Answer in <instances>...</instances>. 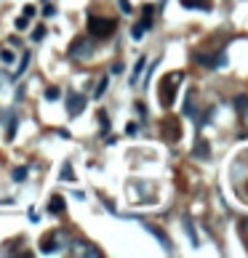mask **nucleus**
Instances as JSON below:
<instances>
[{
    "instance_id": "393cba45",
    "label": "nucleus",
    "mask_w": 248,
    "mask_h": 258,
    "mask_svg": "<svg viewBox=\"0 0 248 258\" xmlns=\"http://www.w3.org/2000/svg\"><path fill=\"white\" fill-rule=\"evenodd\" d=\"M43 37H45V27H37L35 32H32V40H37V43H40Z\"/></svg>"
},
{
    "instance_id": "7c9ffc66",
    "label": "nucleus",
    "mask_w": 248,
    "mask_h": 258,
    "mask_svg": "<svg viewBox=\"0 0 248 258\" xmlns=\"http://www.w3.org/2000/svg\"><path fill=\"white\" fill-rule=\"evenodd\" d=\"M120 11H123V13H131V5H128V0H120Z\"/></svg>"
},
{
    "instance_id": "c756f323",
    "label": "nucleus",
    "mask_w": 248,
    "mask_h": 258,
    "mask_svg": "<svg viewBox=\"0 0 248 258\" xmlns=\"http://www.w3.org/2000/svg\"><path fill=\"white\" fill-rule=\"evenodd\" d=\"M112 72H115V75L123 72V61H115V64H112Z\"/></svg>"
},
{
    "instance_id": "7ed1b4c3",
    "label": "nucleus",
    "mask_w": 248,
    "mask_h": 258,
    "mask_svg": "<svg viewBox=\"0 0 248 258\" xmlns=\"http://www.w3.org/2000/svg\"><path fill=\"white\" fill-rule=\"evenodd\" d=\"M192 61L195 64H200V67H208V69H219V67H224L227 64V56L224 53H192Z\"/></svg>"
},
{
    "instance_id": "0eeeda50",
    "label": "nucleus",
    "mask_w": 248,
    "mask_h": 258,
    "mask_svg": "<svg viewBox=\"0 0 248 258\" xmlns=\"http://www.w3.org/2000/svg\"><path fill=\"white\" fill-rule=\"evenodd\" d=\"M83 109H86V96H83V93H69L67 96V115L77 117Z\"/></svg>"
},
{
    "instance_id": "412c9836",
    "label": "nucleus",
    "mask_w": 248,
    "mask_h": 258,
    "mask_svg": "<svg viewBox=\"0 0 248 258\" xmlns=\"http://www.w3.org/2000/svg\"><path fill=\"white\" fill-rule=\"evenodd\" d=\"M53 250H56V245H53V240H48V237H45V240H43V245H40V253H53Z\"/></svg>"
},
{
    "instance_id": "9b49d317",
    "label": "nucleus",
    "mask_w": 248,
    "mask_h": 258,
    "mask_svg": "<svg viewBox=\"0 0 248 258\" xmlns=\"http://www.w3.org/2000/svg\"><path fill=\"white\" fill-rule=\"evenodd\" d=\"M182 5L184 8H190V11H211V5H214V0H182Z\"/></svg>"
},
{
    "instance_id": "5701e85b",
    "label": "nucleus",
    "mask_w": 248,
    "mask_h": 258,
    "mask_svg": "<svg viewBox=\"0 0 248 258\" xmlns=\"http://www.w3.org/2000/svg\"><path fill=\"white\" fill-rule=\"evenodd\" d=\"M16 133V115H8V138H13Z\"/></svg>"
},
{
    "instance_id": "ddd939ff",
    "label": "nucleus",
    "mask_w": 248,
    "mask_h": 258,
    "mask_svg": "<svg viewBox=\"0 0 248 258\" xmlns=\"http://www.w3.org/2000/svg\"><path fill=\"white\" fill-rule=\"evenodd\" d=\"M48 210H51L53 216H61V213H64V197L53 194V197H51V202H48Z\"/></svg>"
},
{
    "instance_id": "aec40b11",
    "label": "nucleus",
    "mask_w": 248,
    "mask_h": 258,
    "mask_svg": "<svg viewBox=\"0 0 248 258\" xmlns=\"http://www.w3.org/2000/svg\"><path fill=\"white\" fill-rule=\"evenodd\" d=\"M56 99H59V88H56V85L45 88V101H56Z\"/></svg>"
},
{
    "instance_id": "20e7f679",
    "label": "nucleus",
    "mask_w": 248,
    "mask_h": 258,
    "mask_svg": "<svg viewBox=\"0 0 248 258\" xmlns=\"http://www.w3.org/2000/svg\"><path fill=\"white\" fill-rule=\"evenodd\" d=\"M91 53H94V43H91V37H77V40H72V45H69V56L83 61V59H91Z\"/></svg>"
},
{
    "instance_id": "c85d7f7f",
    "label": "nucleus",
    "mask_w": 248,
    "mask_h": 258,
    "mask_svg": "<svg viewBox=\"0 0 248 258\" xmlns=\"http://www.w3.org/2000/svg\"><path fill=\"white\" fill-rule=\"evenodd\" d=\"M24 16H27V19L35 16V5H27V8H24Z\"/></svg>"
},
{
    "instance_id": "a211bd4d",
    "label": "nucleus",
    "mask_w": 248,
    "mask_h": 258,
    "mask_svg": "<svg viewBox=\"0 0 248 258\" xmlns=\"http://www.w3.org/2000/svg\"><path fill=\"white\" fill-rule=\"evenodd\" d=\"M13 59H16V56H13V53H11L8 48L0 51V61H3V64H13Z\"/></svg>"
},
{
    "instance_id": "6e6552de",
    "label": "nucleus",
    "mask_w": 248,
    "mask_h": 258,
    "mask_svg": "<svg viewBox=\"0 0 248 258\" xmlns=\"http://www.w3.org/2000/svg\"><path fill=\"white\" fill-rule=\"evenodd\" d=\"M144 229L152 234V237H158L160 240V245H163V250L166 253H171V240H168V234L163 232V229H158V226H152V224H144Z\"/></svg>"
},
{
    "instance_id": "f8f14e48",
    "label": "nucleus",
    "mask_w": 248,
    "mask_h": 258,
    "mask_svg": "<svg viewBox=\"0 0 248 258\" xmlns=\"http://www.w3.org/2000/svg\"><path fill=\"white\" fill-rule=\"evenodd\" d=\"M182 115H184V117H195V91L187 93V99H184V107H182Z\"/></svg>"
},
{
    "instance_id": "4be33fe9",
    "label": "nucleus",
    "mask_w": 248,
    "mask_h": 258,
    "mask_svg": "<svg viewBox=\"0 0 248 258\" xmlns=\"http://www.w3.org/2000/svg\"><path fill=\"white\" fill-rule=\"evenodd\" d=\"M107 85H110V77H102V83H99V88H96V96H94V99H102V93L107 91Z\"/></svg>"
},
{
    "instance_id": "423d86ee",
    "label": "nucleus",
    "mask_w": 248,
    "mask_h": 258,
    "mask_svg": "<svg viewBox=\"0 0 248 258\" xmlns=\"http://www.w3.org/2000/svg\"><path fill=\"white\" fill-rule=\"evenodd\" d=\"M69 253H72V256H94V258H99V256H102V250H99V248H94L91 242L75 240L72 245H69Z\"/></svg>"
},
{
    "instance_id": "f3484780",
    "label": "nucleus",
    "mask_w": 248,
    "mask_h": 258,
    "mask_svg": "<svg viewBox=\"0 0 248 258\" xmlns=\"http://www.w3.org/2000/svg\"><path fill=\"white\" fill-rule=\"evenodd\" d=\"M142 67H144V59H139V61H136V67H134V75H131V80H128L131 85H136V83H139V72H142Z\"/></svg>"
},
{
    "instance_id": "6ab92c4d",
    "label": "nucleus",
    "mask_w": 248,
    "mask_h": 258,
    "mask_svg": "<svg viewBox=\"0 0 248 258\" xmlns=\"http://www.w3.org/2000/svg\"><path fill=\"white\" fill-rule=\"evenodd\" d=\"M246 107H248V96H243V93H240V96H235V109H238V112H243Z\"/></svg>"
},
{
    "instance_id": "2f4dec72",
    "label": "nucleus",
    "mask_w": 248,
    "mask_h": 258,
    "mask_svg": "<svg viewBox=\"0 0 248 258\" xmlns=\"http://www.w3.org/2000/svg\"><path fill=\"white\" fill-rule=\"evenodd\" d=\"M240 117H243V125H246V128H248V107L243 109V112H240Z\"/></svg>"
},
{
    "instance_id": "b1692460",
    "label": "nucleus",
    "mask_w": 248,
    "mask_h": 258,
    "mask_svg": "<svg viewBox=\"0 0 248 258\" xmlns=\"http://www.w3.org/2000/svg\"><path fill=\"white\" fill-rule=\"evenodd\" d=\"M99 123H102V130H107V128H110V117H107V112H104V109L99 112Z\"/></svg>"
},
{
    "instance_id": "f03ea898",
    "label": "nucleus",
    "mask_w": 248,
    "mask_h": 258,
    "mask_svg": "<svg viewBox=\"0 0 248 258\" xmlns=\"http://www.w3.org/2000/svg\"><path fill=\"white\" fill-rule=\"evenodd\" d=\"M88 32L94 37H110L115 32V21L102 16H88Z\"/></svg>"
},
{
    "instance_id": "2eb2a0df",
    "label": "nucleus",
    "mask_w": 248,
    "mask_h": 258,
    "mask_svg": "<svg viewBox=\"0 0 248 258\" xmlns=\"http://www.w3.org/2000/svg\"><path fill=\"white\" fill-rule=\"evenodd\" d=\"M29 59H32V53H24V56H21V64H19V69H16V75H11V80H19L21 75H24V69H27V64H29Z\"/></svg>"
},
{
    "instance_id": "f257e3e1",
    "label": "nucleus",
    "mask_w": 248,
    "mask_h": 258,
    "mask_svg": "<svg viewBox=\"0 0 248 258\" xmlns=\"http://www.w3.org/2000/svg\"><path fill=\"white\" fill-rule=\"evenodd\" d=\"M184 80L182 72H168L166 77L160 80V104L163 107H174V96H176V88H179V83Z\"/></svg>"
},
{
    "instance_id": "a878e982",
    "label": "nucleus",
    "mask_w": 248,
    "mask_h": 258,
    "mask_svg": "<svg viewBox=\"0 0 248 258\" xmlns=\"http://www.w3.org/2000/svg\"><path fill=\"white\" fill-rule=\"evenodd\" d=\"M126 133H128V136H136V133H139V125H136V123H128V125H126Z\"/></svg>"
},
{
    "instance_id": "9d476101",
    "label": "nucleus",
    "mask_w": 248,
    "mask_h": 258,
    "mask_svg": "<svg viewBox=\"0 0 248 258\" xmlns=\"http://www.w3.org/2000/svg\"><path fill=\"white\" fill-rule=\"evenodd\" d=\"M179 138H182V128H179V123H176V120H168L166 123V141H179Z\"/></svg>"
},
{
    "instance_id": "bb28decb",
    "label": "nucleus",
    "mask_w": 248,
    "mask_h": 258,
    "mask_svg": "<svg viewBox=\"0 0 248 258\" xmlns=\"http://www.w3.org/2000/svg\"><path fill=\"white\" fill-rule=\"evenodd\" d=\"M27 24H29L27 16H19V19H16V29H27Z\"/></svg>"
},
{
    "instance_id": "4468645a",
    "label": "nucleus",
    "mask_w": 248,
    "mask_h": 258,
    "mask_svg": "<svg viewBox=\"0 0 248 258\" xmlns=\"http://www.w3.org/2000/svg\"><path fill=\"white\" fill-rule=\"evenodd\" d=\"M29 176V165H19L13 168V184H24V178Z\"/></svg>"
},
{
    "instance_id": "473e14b6",
    "label": "nucleus",
    "mask_w": 248,
    "mask_h": 258,
    "mask_svg": "<svg viewBox=\"0 0 248 258\" xmlns=\"http://www.w3.org/2000/svg\"><path fill=\"white\" fill-rule=\"evenodd\" d=\"M243 232H246V237H248V221H243Z\"/></svg>"
},
{
    "instance_id": "39448f33",
    "label": "nucleus",
    "mask_w": 248,
    "mask_h": 258,
    "mask_svg": "<svg viewBox=\"0 0 248 258\" xmlns=\"http://www.w3.org/2000/svg\"><path fill=\"white\" fill-rule=\"evenodd\" d=\"M150 27H152V5H144V19L139 21L134 29H131V37H134V40H142L144 32H147Z\"/></svg>"
},
{
    "instance_id": "dca6fc26",
    "label": "nucleus",
    "mask_w": 248,
    "mask_h": 258,
    "mask_svg": "<svg viewBox=\"0 0 248 258\" xmlns=\"http://www.w3.org/2000/svg\"><path fill=\"white\" fill-rule=\"evenodd\" d=\"M61 181H75V173H72V165L69 162H64V168H61Z\"/></svg>"
},
{
    "instance_id": "cd10ccee",
    "label": "nucleus",
    "mask_w": 248,
    "mask_h": 258,
    "mask_svg": "<svg viewBox=\"0 0 248 258\" xmlns=\"http://www.w3.org/2000/svg\"><path fill=\"white\" fill-rule=\"evenodd\" d=\"M43 16H56V8H53V5H48V3H45V8H43Z\"/></svg>"
},
{
    "instance_id": "1a4fd4ad",
    "label": "nucleus",
    "mask_w": 248,
    "mask_h": 258,
    "mask_svg": "<svg viewBox=\"0 0 248 258\" xmlns=\"http://www.w3.org/2000/svg\"><path fill=\"white\" fill-rule=\"evenodd\" d=\"M192 157H198V160H208V157H211V146H208L206 138L198 136L195 146H192Z\"/></svg>"
}]
</instances>
